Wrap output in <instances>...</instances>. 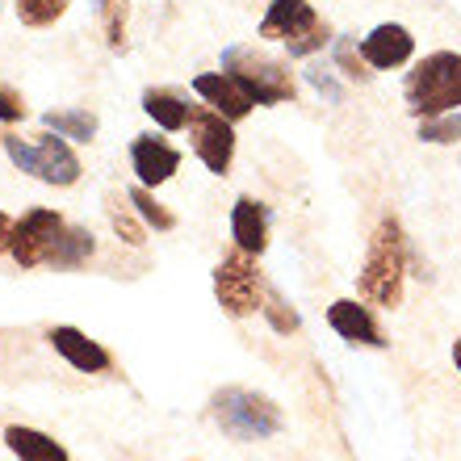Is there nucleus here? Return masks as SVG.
Wrapping results in <instances>:
<instances>
[{
	"label": "nucleus",
	"instance_id": "f257e3e1",
	"mask_svg": "<svg viewBox=\"0 0 461 461\" xmlns=\"http://www.w3.org/2000/svg\"><path fill=\"white\" fill-rule=\"evenodd\" d=\"M402 281H407V235H402L399 219H382L369 240V252H365L361 277H357L361 303L394 311L402 303Z\"/></svg>",
	"mask_w": 461,
	"mask_h": 461
},
{
	"label": "nucleus",
	"instance_id": "f03ea898",
	"mask_svg": "<svg viewBox=\"0 0 461 461\" xmlns=\"http://www.w3.org/2000/svg\"><path fill=\"white\" fill-rule=\"evenodd\" d=\"M402 97H407V110L415 118H440V113L461 110V55L457 50L424 55L407 72Z\"/></svg>",
	"mask_w": 461,
	"mask_h": 461
},
{
	"label": "nucleus",
	"instance_id": "7ed1b4c3",
	"mask_svg": "<svg viewBox=\"0 0 461 461\" xmlns=\"http://www.w3.org/2000/svg\"><path fill=\"white\" fill-rule=\"evenodd\" d=\"M214 420H219V428L227 432L230 440H240V445H248V440H268L281 432V407L268 394H256V390H240V386H227L214 394Z\"/></svg>",
	"mask_w": 461,
	"mask_h": 461
},
{
	"label": "nucleus",
	"instance_id": "20e7f679",
	"mask_svg": "<svg viewBox=\"0 0 461 461\" xmlns=\"http://www.w3.org/2000/svg\"><path fill=\"white\" fill-rule=\"evenodd\" d=\"M222 72L252 97V105H281V101H294V93H298L294 76L285 72V63L256 55L252 47L222 50Z\"/></svg>",
	"mask_w": 461,
	"mask_h": 461
},
{
	"label": "nucleus",
	"instance_id": "39448f33",
	"mask_svg": "<svg viewBox=\"0 0 461 461\" xmlns=\"http://www.w3.org/2000/svg\"><path fill=\"white\" fill-rule=\"evenodd\" d=\"M265 273H260L252 252L235 248L230 256H222L219 268H214V298L230 319H248L256 311H265Z\"/></svg>",
	"mask_w": 461,
	"mask_h": 461
},
{
	"label": "nucleus",
	"instance_id": "423d86ee",
	"mask_svg": "<svg viewBox=\"0 0 461 461\" xmlns=\"http://www.w3.org/2000/svg\"><path fill=\"white\" fill-rule=\"evenodd\" d=\"M189 134H194V151L214 176H227L230 159H235V131L230 118H222L214 105H194L189 110Z\"/></svg>",
	"mask_w": 461,
	"mask_h": 461
},
{
	"label": "nucleus",
	"instance_id": "0eeeda50",
	"mask_svg": "<svg viewBox=\"0 0 461 461\" xmlns=\"http://www.w3.org/2000/svg\"><path fill=\"white\" fill-rule=\"evenodd\" d=\"M63 227H68V222H63L59 210H30V214H22V219L13 222V235H9L13 260L22 268L47 265V256H50V248H55Z\"/></svg>",
	"mask_w": 461,
	"mask_h": 461
},
{
	"label": "nucleus",
	"instance_id": "6e6552de",
	"mask_svg": "<svg viewBox=\"0 0 461 461\" xmlns=\"http://www.w3.org/2000/svg\"><path fill=\"white\" fill-rule=\"evenodd\" d=\"M30 176H38L42 185H59V189L80 181V159H76V151L68 147L63 134L50 131L34 143V168H30Z\"/></svg>",
	"mask_w": 461,
	"mask_h": 461
},
{
	"label": "nucleus",
	"instance_id": "1a4fd4ad",
	"mask_svg": "<svg viewBox=\"0 0 461 461\" xmlns=\"http://www.w3.org/2000/svg\"><path fill=\"white\" fill-rule=\"evenodd\" d=\"M131 168L139 176V185L156 189V185L172 181V172L181 168V151L164 143V139H156V134H139L131 143Z\"/></svg>",
	"mask_w": 461,
	"mask_h": 461
},
{
	"label": "nucleus",
	"instance_id": "9d476101",
	"mask_svg": "<svg viewBox=\"0 0 461 461\" xmlns=\"http://www.w3.org/2000/svg\"><path fill=\"white\" fill-rule=\"evenodd\" d=\"M415 50V38L407 25L399 22H386L377 25V30H369V34L361 38V55L369 68H377V72H390V68H402V63L411 59Z\"/></svg>",
	"mask_w": 461,
	"mask_h": 461
},
{
	"label": "nucleus",
	"instance_id": "9b49d317",
	"mask_svg": "<svg viewBox=\"0 0 461 461\" xmlns=\"http://www.w3.org/2000/svg\"><path fill=\"white\" fill-rule=\"evenodd\" d=\"M230 240L240 252H252L260 256L268 248V206L260 197H235V206H230Z\"/></svg>",
	"mask_w": 461,
	"mask_h": 461
},
{
	"label": "nucleus",
	"instance_id": "f8f14e48",
	"mask_svg": "<svg viewBox=\"0 0 461 461\" xmlns=\"http://www.w3.org/2000/svg\"><path fill=\"white\" fill-rule=\"evenodd\" d=\"M328 323L331 331L348 344H365V348H386L382 331H377L374 315H369V303H352V298H340V303L328 306Z\"/></svg>",
	"mask_w": 461,
	"mask_h": 461
},
{
	"label": "nucleus",
	"instance_id": "ddd939ff",
	"mask_svg": "<svg viewBox=\"0 0 461 461\" xmlns=\"http://www.w3.org/2000/svg\"><path fill=\"white\" fill-rule=\"evenodd\" d=\"M319 22V13L311 0H268V13L260 22V38L268 42H290V38L306 34Z\"/></svg>",
	"mask_w": 461,
	"mask_h": 461
},
{
	"label": "nucleus",
	"instance_id": "4468645a",
	"mask_svg": "<svg viewBox=\"0 0 461 461\" xmlns=\"http://www.w3.org/2000/svg\"><path fill=\"white\" fill-rule=\"evenodd\" d=\"M50 344H55V352H59L72 369H80V374H105V369H113L110 352L101 348L97 340H88L80 328H55L50 331Z\"/></svg>",
	"mask_w": 461,
	"mask_h": 461
},
{
	"label": "nucleus",
	"instance_id": "2eb2a0df",
	"mask_svg": "<svg viewBox=\"0 0 461 461\" xmlns=\"http://www.w3.org/2000/svg\"><path fill=\"white\" fill-rule=\"evenodd\" d=\"M194 88H197V97L206 101V105H214V110H219L222 118H230V122H240V118H248V113H252V97H248V93H243V88L235 85L227 72L197 76Z\"/></svg>",
	"mask_w": 461,
	"mask_h": 461
},
{
	"label": "nucleus",
	"instance_id": "dca6fc26",
	"mask_svg": "<svg viewBox=\"0 0 461 461\" xmlns=\"http://www.w3.org/2000/svg\"><path fill=\"white\" fill-rule=\"evenodd\" d=\"M5 445H9V453L17 461H72L55 437L38 432V428H25V424L5 428Z\"/></svg>",
	"mask_w": 461,
	"mask_h": 461
},
{
	"label": "nucleus",
	"instance_id": "f3484780",
	"mask_svg": "<svg viewBox=\"0 0 461 461\" xmlns=\"http://www.w3.org/2000/svg\"><path fill=\"white\" fill-rule=\"evenodd\" d=\"M93 252H97V240H93V230L88 227H63L59 240H55V248H50L47 265L50 268H80L93 260Z\"/></svg>",
	"mask_w": 461,
	"mask_h": 461
},
{
	"label": "nucleus",
	"instance_id": "a211bd4d",
	"mask_svg": "<svg viewBox=\"0 0 461 461\" xmlns=\"http://www.w3.org/2000/svg\"><path fill=\"white\" fill-rule=\"evenodd\" d=\"M143 113L156 118V126H164V131H185V126H189V105H185L176 93H168V88H147Z\"/></svg>",
	"mask_w": 461,
	"mask_h": 461
},
{
	"label": "nucleus",
	"instance_id": "6ab92c4d",
	"mask_svg": "<svg viewBox=\"0 0 461 461\" xmlns=\"http://www.w3.org/2000/svg\"><path fill=\"white\" fill-rule=\"evenodd\" d=\"M42 126L63 134V139H72V143H93L97 139V113L88 110H50L42 118Z\"/></svg>",
	"mask_w": 461,
	"mask_h": 461
},
{
	"label": "nucleus",
	"instance_id": "aec40b11",
	"mask_svg": "<svg viewBox=\"0 0 461 461\" xmlns=\"http://www.w3.org/2000/svg\"><path fill=\"white\" fill-rule=\"evenodd\" d=\"M126 202H131L134 206V214H139V219L147 222V227H156V230H172L176 227V214H172V210H164L156 202V194H151V189H147V185H139V189H131V194H126Z\"/></svg>",
	"mask_w": 461,
	"mask_h": 461
},
{
	"label": "nucleus",
	"instance_id": "412c9836",
	"mask_svg": "<svg viewBox=\"0 0 461 461\" xmlns=\"http://www.w3.org/2000/svg\"><path fill=\"white\" fill-rule=\"evenodd\" d=\"M105 214H110V227H113V235H118L122 243H131V248H143L147 243V230H143V222L134 219V206H122L118 197H110Z\"/></svg>",
	"mask_w": 461,
	"mask_h": 461
},
{
	"label": "nucleus",
	"instance_id": "4be33fe9",
	"mask_svg": "<svg viewBox=\"0 0 461 461\" xmlns=\"http://www.w3.org/2000/svg\"><path fill=\"white\" fill-rule=\"evenodd\" d=\"M68 13V0H17V17L30 30H47Z\"/></svg>",
	"mask_w": 461,
	"mask_h": 461
},
{
	"label": "nucleus",
	"instance_id": "5701e85b",
	"mask_svg": "<svg viewBox=\"0 0 461 461\" xmlns=\"http://www.w3.org/2000/svg\"><path fill=\"white\" fill-rule=\"evenodd\" d=\"M336 68H340L348 80H357V85H369V76H374L352 34H340V38H336Z\"/></svg>",
	"mask_w": 461,
	"mask_h": 461
},
{
	"label": "nucleus",
	"instance_id": "b1692460",
	"mask_svg": "<svg viewBox=\"0 0 461 461\" xmlns=\"http://www.w3.org/2000/svg\"><path fill=\"white\" fill-rule=\"evenodd\" d=\"M420 139H424V143H457L461 139V110L440 113V118H420Z\"/></svg>",
	"mask_w": 461,
	"mask_h": 461
},
{
	"label": "nucleus",
	"instance_id": "393cba45",
	"mask_svg": "<svg viewBox=\"0 0 461 461\" xmlns=\"http://www.w3.org/2000/svg\"><path fill=\"white\" fill-rule=\"evenodd\" d=\"M260 315L268 319V328L273 331H281V336H290V331H298V311H294L285 298H281L277 290H268L265 294V311Z\"/></svg>",
	"mask_w": 461,
	"mask_h": 461
},
{
	"label": "nucleus",
	"instance_id": "a878e982",
	"mask_svg": "<svg viewBox=\"0 0 461 461\" xmlns=\"http://www.w3.org/2000/svg\"><path fill=\"white\" fill-rule=\"evenodd\" d=\"M331 42V25L323 22V17H319L315 25H311V30H306V34H298V38H290V42H285V50H290L294 59H306V55H315V50H323Z\"/></svg>",
	"mask_w": 461,
	"mask_h": 461
},
{
	"label": "nucleus",
	"instance_id": "bb28decb",
	"mask_svg": "<svg viewBox=\"0 0 461 461\" xmlns=\"http://www.w3.org/2000/svg\"><path fill=\"white\" fill-rule=\"evenodd\" d=\"M101 22H105V42L110 50H126V0H110L101 9Z\"/></svg>",
	"mask_w": 461,
	"mask_h": 461
},
{
	"label": "nucleus",
	"instance_id": "cd10ccee",
	"mask_svg": "<svg viewBox=\"0 0 461 461\" xmlns=\"http://www.w3.org/2000/svg\"><path fill=\"white\" fill-rule=\"evenodd\" d=\"M306 80H311V88H315V93H323L331 105H340V101H344V88L336 85L331 68H323V63H311V68H306Z\"/></svg>",
	"mask_w": 461,
	"mask_h": 461
},
{
	"label": "nucleus",
	"instance_id": "c85d7f7f",
	"mask_svg": "<svg viewBox=\"0 0 461 461\" xmlns=\"http://www.w3.org/2000/svg\"><path fill=\"white\" fill-rule=\"evenodd\" d=\"M25 118V101L13 85H0V122H22Z\"/></svg>",
	"mask_w": 461,
	"mask_h": 461
},
{
	"label": "nucleus",
	"instance_id": "c756f323",
	"mask_svg": "<svg viewBox=\"0 0 461 461\" xmlns=\"http://www.w3.org/2000/svg\"><path fill=\"white\" fill-rule=\"evenodd\" d=\"M9 235H13V219L0 210V252H9Z\"/></svg>",
	"mask_w": 461,
	"mask_h": 461
},
{
	"label": "nucleus",
	"instance_id": "7c9ffc66",
	"mask_svg": "<svg viewBox=\"0 0 461 461\" xmlns=\"http://www.w3.org/2000/svg\"><path fill=\"white\" fill-rule=\"evenodd\" d=\"M453 365H457V374H461V340H453Z\"/></svg>",
	"mask_w": 461,
	"mask_h": 461
},
{
	"label": "nucleus",
	"instance_id": "2f4dec72",
	"mask_svg": "<svg viewBox=\"0 0 461 461\" xmlns=\"http://www.w3.org/2000/svg\"><path fill=\"white\" fill-rule=\"evenodd\" d=\"M97 5H101V9H105V5H110V0H97Z\"/></svg>",
	"mask_w": 461,
	"mask_h": 461
}]
</instances>
